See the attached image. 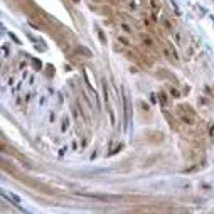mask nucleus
Instances as JSON below:
<instances>
[{"mask_svg": "<svg viewBox=\"0 0 214 214\" xmlns=\"http://www.w3.org/2000/svg\"><path fill=\"white\" fill-rule=\"evenodd\" d=\"M170 94H172V96H174V98H180V93H179V91H177V89H170Z\"/></svg>", "mask_w": 214, "mask_h": 214, "instance_id": "nucleus-1", "label": "nucleus"}, {"mask_svg": "<svg viewBox=\"0 0 214 214\" xmlns=\"http://www.w3.org/2000/svg\"><path fill=\"white\" fill-rule=\"evenodd\" d=\"M160 103L167 104V98H165V94H164V93H160Z\"/></svg>", "mask_w": 214, "mask_h": 214, "instance_id": "nucleus-2", "label": "nucleus"}, {"mask_svg": "<svg viewBox=\"0 0 214 214\" xmlns=\"http://www.w3.org/2000/svg\"><path fill=\"white\" fill-rule=\"evenodd\" d=\"M121 29H123L125 32H131V29H130L128 26H126V24H121Z\"/></svg>", "mask_w": 214, "mask_h": 214, "instance_id": "nucleus-3", "label": "nucleus"}, {"mask_svg": "<svg viewBox=\"0 0 214 214\" xmlns=\"http://www.w3.org/2000/svg\"><path fill=\"white\" fill-rule=\"evenodd\" d=\"M120 42H123V44H130V42L125 39V37H120Z\"/></svg>", "mask_w": 214, "mask_h": 214, "instance_id": "nucleus-4", "label": "nucleus"}, {"mask_svg": "<svg viewBox=\"0 0 214 214\" xmlns=\"http://www.w3.org/2000/svg\"><path fill=\"white\" fill-rule=\"evenodd\" d=\"M74 2H76V4H78V2H79V0H74Z\"/></svg>", "mask_w": 214, "mask_h": 214, "instance_id": "nucleus-5", "label": "nucleus"}]
</instances>
